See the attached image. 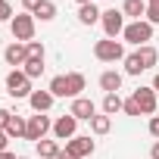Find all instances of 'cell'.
I'll return each instance as SVG.
<instances>
[{"label":"cell","mask_w":159,"mask_h":159,"mask_svg":"<svg viewBox=\"0 0 159 159\" xmlns=\"http://www.w3.org/2000/svg\"><path fill=\"white\" fill-rule=\"evenodd\" d=\"M53 97H72V100H78L81 97V91H84V75L81 72H69V75H56V78H50V88H47Z\"/></svg>","instance_id":"6da1fadb"},{"label":"cell","mask_w":159,"mask_h":159,"mask_svg":"<svg viewBox=\"0 0 159 159\" xmlns=\"http://www.w3.org/2000/svg\"><path fill=\"white\" fill-rule=\"evenodd\" d=\"M122 38H125L128 44H134V47H147V44L153 41V25H150L147 19L128 22V25H125V31H122Z\"/></svg>","instance_id":"7a4b0ae2"},{"label":"cell","mask_w":159,"mask_h":159,"mask_svg":"<svg viewBox=\"0 0 159 159\" xmlns=\"http://www.w3.org/2000/svg\"><path fill=\"white\" fill-rule=\"evenodd\" d=\"M10 31H13V41H19V44H31V41H34V16H31V13H19V16H13Z\"/></svg>","instance_id":"3957f363"},{"label":"cell","mask_w":159,"mask_h":159,"mask_svg":"<svg viewBox=\"0 0 159 159\" xmlns=\"http://www.w3.org/2000/svg\"><path fill=\"white\" fill-rule=\"evenodd\" d=\"M94 56H97L100 62H119V59H125L128 53H125V44H122V41L103 38V41L94 44Z\"/></svg>","instance_id":"277c9868"},{"label":"cell","mask_w":159,"mask_h":159,"mask_svg":"<svg viewBox=\"0 0 159 159\" xmlns=\"http://www.w3.org/2000/svg\"><path fill=\"white\" fill-rule=\"evenodd\" d=\"M7 91H10V97H16V100L31 97V78H28L22 69H13V72L7 75Z\"/></svg>","instance_id":"5b68a950"},{"label":"cell","mask_w":159,"mask_h":159,"mask_svg":"<svg viewBox=\"0 0 159 159\" xmlns=\"http://www.w3.org/2000/svg\"><path fill=\"white\" fill-rule=\"evenodd\" d=\"M47 131H53V122H50V116H44V112H34L31 119H28V131H25V140H44L47 137Z\"/></svg>","instance_id":"8992f818"},{"label":"cell","mask_w":159,"mask_h":159,"mask_svg":"<svg viewBox=\"0 0 159 159\" xmlns=\"http://www.w3.org/2000/svg\"><path fill=\"white\" fill-rule=\"evenodd\" d=\"M100 22H103L106 38H112V41L125 31V13H122V10H106V13L100 16Z\"/></svg>","instance_id":"52a82bcc"},{"label":"cell","mask_w":159,"mask_h":159,"mask_svg":"<svg viewBox=\"0 0 159 159\" xmlns=\"http://www.w3.org/2000/svg\"><path fill=\"white\" fill-rule=\"evenodd\" d=\"M75 131H78V119H75L72 112H66V116H59V119L53 122V134H56V140H72Z\"/></svg>","instance_id":"ba28073f"},{"label":"cell","mask_w":159,"mask_h":159,"mask_svg":"<svg viewBox=\"0 0 159 159\" xmlns=\"http://www.w3.org/2000/svg\"><path fill=\"white\" fill-rule=\"evenodd\" d=\"M66 150H69L75 159H84V156L94 153V140H91L88 134H75L72 140H66Z\"/></svg>","instance_id":"9c48e42d"},{"label":"cell","mask_w":159,"mask_h":159,"mask_svg":"<svg viewBox=\"0 0 159 159\" xmlns=\"http://www.w3.org/2000/svg\"><path fill=\"white\" fill-rule=\"evenodd\" d=\"M69 112H72L78 122H91V119L97 116V106H94V100H88V97H78V100H72Z\"/></svg>","instance_id":"30bf717a"},{"label":"cell","mask_w":159,"mask_h":159,"mask_svg":"<svg viewBox=\"0 0 159 159\" xmlns=\"http://www.w3.org/2000/svg\"><path fill=\"white\" fill-rule=\"evenodd\" d=\"M3 59H7V66L19 69V66H25V62H28V47H25V44H19V41H13V44L3 50Z\"/></svg>","instance_id":"8fae6325"},{"label":"cell","mask_w":159,"mask_h":159,"mask_svg":"<svg viewBox=\"0 0 159 159\" xmlns=\"http://www.w3.org/2000/svg\"><path fill=\"white\" fill-rule=\"evenodd\" d=\"M131 97H134V103L140 106L143 116H153V112H156V91H153V88H137Z\"/></svg>","instance_id":"7c38bea8"},{"label":"cell","mask_w":159,"mask_h":159,"mask_svg":"<svg viewBox=\"0 0 159 159\" xmlns=\"http://www.w3.org/2000/svg\"><path fill=\"white\" fill-rule=\"evenodd\" d=\"M100 88H103V94H119V91H122V72L106 69V72L100 75Z\"/></svg>","instance_id":"4fadbf2b"},{"label":"cell","mask_w":159,"mask_h":159,"mask_svg":"<svg viewBox=\"0 0 159 159\" xmlns=\"http://www.w3.org/2000/svg\"><path fill=\"white\" fill-rule=\"evenodd\" d=\"M53 100H56V97H53L50 91H31V97H28V103H31L34 112H47V109L53 106Z\"/></svg>","instance_id":"5bb4252c"},{"label":"cell","mask_w":159,"mask_h":159,"mask_svg":"<svg viewBox=\"0 0 159 159\" xmlns=\"http://www.w3.org/2000/svg\"><path fill=\"white\" fill-rule=\"evenodd\" d=\"M134 53H137V59H140V66H143V72H147V69H153V66L159 62V50H156L153 44H147V47H137Z\"/></svg>","instance_id":"9a60e30c"},{"label":"cell","mask_w":159,"mask_h":159,"mask_svg":"<svg viewBox=\"0 0 159 159\" xmlns=\"http://www.w3.org/2000/svg\"><path fill=\"white\" fill-rule=\"evenodd\" d=\"M100 7L97 3H84V7H78V22L81 25H94V22H100Z\"/></svg>","instance_id":"2e32d148"},{"label":"cell","mask_w":159,"mask_h":159,"mask_svg":"<svg viewBox=\"0 0 159 159\" xmlns=\"http://www.w3.org/2000/svg\"><path fill=\"white\" fill-rule=\"evenodd\" d=\"M122 13L131 16L134 22L143 19V16H147V0H125V3H122Z\"/></svg>","instance_id":"e0dca14e"},{"label":"cell","mask_w":159,"mask_h":159,"mask_svg":"<svg viewBox=\"0 0 159 159\" xmlns=\"http://www.w3.org/2000/svg\"><path fill=\"white\" fill-rule=\"evenodd\" d=\"M34 147H38V156H41V159H56V156H59V150H62V147H59V140H47V137H44V140H38Z\"/></svg>","instance_id":"ac0fdd59"},{"label":"cell","mask_w":159,"mask_h":159,"mask_svg":"<svg viewBox=\"0 0 159 159\" xmlns=\"http://www.w3.org/2000/svg\"><path fill=\"white\" fill-rule=\"evenodd\" d=\"M31 16L41 19V22H53V19H56V3H53V0H44V3H41Z\"/></svg>","instance_id":"d6986e66"},{"label":"cell","mask_w":159,"mask_h":159,"mask_svg":"<svg viewBox=\"0 0 159 159\" xmlns=\"http://www.w3.org/2000/svg\"><path fill=\"white\" fill-rule=\"evenodd\" d=\"M122 106H125V100H122L119 94H103V112H106V116L122 112Z\"/></svg>","instance_id":"ffe728a7"},{"label":"cell","mask_w":159,"mask_h":159,"mask_svg":"<svg viewBox=\"0 0 159 159\" xmlns=\"http://www.w3.org/2000/svg\"><path fill=\"white\" fill-rule=\"evenodd\" d=\"M25 131H28V122L13 112V119H10V125H7V134H10V137H25Z\"/></svg>","instance_id":"44dd1931"},{"label":"cell","mask_w":159,"mask_h":159,"mask_svg":"<svg viewBox=\"0 0 159 159\" xmlns=\"http://www.w3.org/2000/svg\"><path fill=\"white\" fill-rule=\"evenodd\" d=\"M109 128H112V116L103 112V116H94L91 119V131L94 134H109Z\"/></svg>","instance_id":"7402d4cb"},{"label":"cell","mask_w":159,"mask_h":159,"mask_svg":"<svg viewBox=\"0 0 159 159\" xmlns=\"http://www.w3.org/2000/svg\"><path fill=\"white\" fill-rule=\"evenodd\" d=\"M140 72H143V66H140L137 53H128L125 56V75H140Z\"/></svg>","instance_id":"603a6c76"},{"label":"cell","mask_w":159,"mask_h":159,"mask_svg":"<svg viewBox=\"0 0 159 159\" xmlns=\"http://www.w3.org/2000/svg\"><path fill=\"white\" fill-rule=\"evenodd\" d=\"M22 72H25L28 78H38V75L44 72V59H31V56H28V62L22 66Z\"/></svg>","instance_id":"cb8c5ba5"},{"label":"cell","mask_w":159,"mask_h":159,"mask_svg":"<svg viewBox=\"0 0 159 159\" xmlns=\"http://www.w3.org/2000/svg\"><path fill=\"white\" fill-rule=\"evenodd\" d=\"M0 22H13V3L10 0H0Z\"/></svg>","instance_id":"d4e9b609"},{"label":"cell","mask_w":159,"mask_h":159,"mask_svg":"<svg viewBox=\"0 0 159 159\" xmlns=\"http://www.w3.org/2000/svg\"><path fill=\"white\" fill-rule=\"evenodd\" d=\"M28 47V56L31 59H44V44L41 41H31V44H25Z\"/></svg>","instance_id":"484cf974"},{"label":"cell","mask_w":159,"mask_h":159,"mask_svg":"<svg viewBox=\"0 0 159 159\" xmlns=\"http://www.w3.org/2000/svg\"><path fill=\"white\" fill-rule=\"evenodd\" d=\"M150 25H159V3H147V16H143Z\"/></svg>","instance_id":"4316f807"},{"label":"cell","mask_w":159,"mask_h":159,"mask_svg":"<svg viewBox=\"0 0 159 159\" xmlns=\"http://www.w3.org/2000/svg\"><path fill=\"white\" fill-rule=\"evenodd\" d=\"M122 112H125V116H140V106L134 103V97H128V100H125V106H122Z\"/></svg>","instance_id":"83f0119b"},{"label":"cell","mask_w":159,"mask_h":159,"mask_svg":"<svg viewBox=\"0 0 159 159\" xmlns=\"http://www.w3.org/2000/svg\"><path fill=\"white\" fill-rule=\"evenodd\" d=\"M10 119H13V112H10V109H3V106H0V131H7V125H10Z\"/></svg>","instance_id":"f1b7e54d"},{"label":"cell","mask_w":159,"mask_h":159,"mask_svg":"<svg viewBox=\"0 0 159 159\" xmlns=\"http://www.w3.org/2000/svg\"><path fill=\"white\" fill-rule=\"evenodd\" d=\"M41 3H44V0H22V10H25V13H34Z\"/></svg>","instance_id":"f546056e"},{"label":"cell","mask_w":159,"mask_h":159,"mask_svg":"<svg viewBox=\"0 0 159 159\" xmlns=\"http://www.w3.org/2000/svg\"><path fill=\"white\" fill-rule=\"evenodd\" d=\"M150 134L159 140V116H153V119H150Z\"/></svg>","instance_id":"4dcf8cb0"},{"label":"cell","mask_w":159,"mask_h":159,"mask_svg":"<svg viewBox=\"0 0 159 159\" xmlns=\"http://www.w3.org/2000/svg\"><path fill=\"white\" fill-rule=\"evenodd\" d=\"M7 143H10V134H7V131H0V153L7 150Z\"/></svg>","instance_id":"1f68e13d"},{"label":"cell","mask_w":159,"mask_h":159,"mask_svg":"<svg viewBox=\"0 0 159 159\" xmlns=\"http://www.w3.org/2000/svg\"><path fill=\"white\" fill-rule=\"evenodd\" d=\"M150 159H159V140H156V143L150 147Z\"/></svg>","instance_id":"d6a6232c"},{"label":"cell","mask_w":159,"mask_h":159,"mask_svg":"<svg viewBox=\"0 0 159 159\" xmlns=\"http://www.w3.org/2000/svg\"><path fill=\"white\" fill-rule=\"evenodd\" d=\"M56 159H75V156H72L69 150H59V156H56Z\"/></svg>","instance_id":"836d02e7"},{"label":"cell","mask_w":159,"mask_h":159,"mask_svg":"<svg viewBox=\"0 0 159 159\" xmlns=\"http://www.w3.org/2000/svg\"><path fill=\"white\" fill-rule=\"evenodd\" d=\"M0 159H19V156H13L10 150H3V153H0Z\"/></svg>","instance_id":"e575fe53"},{"label":"cell","mask_w":159,"mask_h":159,"mask_svg":"<svg viewBox=\"0 0 159 159\" xmlns=\"http://www.w3.org/2000/svg\"><path fill=\"white\" fill-rule=\"evenodd\" d=\"M153 91L159 94V72H156V78H153Z\"/></svg>","instance_id":"d590c367"},{"label":"cell","mask_w":159,"mask_h":159,"mask_svg":"<svg viewBox=\"0 0 159 159\" xmlns=\"http://www.w3.org/2000/svg\"><path fill=\"white\" fill-rule=\"evenodd\" d=\"M75 3H78V7H84V3H94V0H75Z\"/></svg>","instance_id":"8d00e7d4"},{"label":"cell","mask_w":159,"mask_h":159,"mask_svg":"<svg viewBox=\"0 0 159 159\" xmlns=\"http://www.w3.org/2000/svg\"><path fill=\"white\" fill-rule=\"evenodd\" d=\"M147 3H159V0H147Z\"/></svg>","instance_id":"74e56055"},{"label":"cell","mask_w":159,"mask_h":159,"mask_svg":"<svg viewBox=\"0 0 159 159\" xmlns=\"http://www.w3.org/2000/svg\"><path fill=\"white\" fill-rule=\"evenodd\" d=\"M19 159H28V156H19Z\"/></svg>","instance_id":"f35d334b"}]
</instances>
